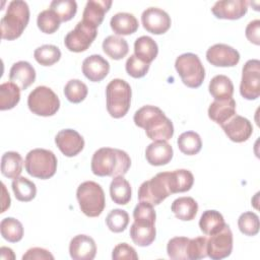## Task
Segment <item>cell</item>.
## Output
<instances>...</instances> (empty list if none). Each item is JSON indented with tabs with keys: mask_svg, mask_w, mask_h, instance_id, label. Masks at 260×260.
Masks as SVG:
<instances>
[{
	"mask_svg": "<svg viewBox=\"0 0 260 260\" xmlns=\"http://www.w3.org/2000/svg\"><path fill=\"white\" fill-rule=\"evenodd\" d=\"M136 126L143 128L147 137L153 141L170 140L174 135V125L165 113L154 106H143L133 117Z\"/></svg>",
	"mask_w": 260,
	"mask_h": 260,
	"instance_id": "cell-1",
	"label": "cell"
},
{
	"mask_svg": "<svg viewBox=\"0 0 260 260\" xmlns=\"http://www.w3.org/2000/svg\"><path fill=\"white\" fill-rule=\"evenodd\" d=\"M131 166L130 156L124 150L102 147L91 158V171L99 177L124 176Z\"/></svg>",
	"mask_w": 260,
	"mask_h": 260,
	"instance_id": "cell-2",
	"label": "cell"
},
{
	"mask_svg": "<svg viewBox=\"0 0 260 260\" xmlns=\"http://www.w3.org/2000/svg\"><path fill=\"white\" fill-rule=\"evenodd\" d=\"M29 20V8L25 1L13 0L8 4L5 15L1 18V37L12 41L21 36Z\"/></svg>",
	"mask_w": 260,
	"mask_h": 260,
	"instance_id": "cell-3",
	"label": "cell"
},
{
	"mask_svg": "<svg viewBox=\"0 0 260 260\" xmlns=\"http://www.w3.org/2000/svg\"><path fill=\"white\" fill-rule=\"evenodd\" d=\"M132 90L130 84L120 78H115L106 87L107 111L116 119L124 117L130 109Z\"/></svg>",
	"mask_w": 260,
	"mask_h": 260,
	"instance_id": "cell-4",
	"label": "cell"
},
{
	"mask_svg": "<svg viewBox=\"0 0 260 260\" xmlns=\"http://www.w3.org/2000/svg\"><path fill=\"white\" fill-rule=\"evenodd\" d=\"M76 197L81 211L88 217L101 215L106 206L104 190L100 184L93 181L81 183L77 188Z\"/></svg>",
	"mask_w": 260,
	"mask_h": 260,
	"instance_id": "cell-5",
	"label": "cell"
},
{
	"mask_svg": "<svg viewBox=\"0 0 260 260\" xmlns=\"http://www.w3.org/2000/svg\"><path fill=\"white\" fill-rule=\"evenodd\" d=\"M57 157L53 151L35 148L25 156V170L31 177L46 180L53 177L57 170Z\"/></svg>",
	"mask_w": 260,
	"mask_h": 260,
	"instance_id": "cell-6",
	"label": "cell"
},
{
	"mask_svg": "<svg viewBox=\"0 0 260 260\" xmlns=\"http://www.w3.org/2000/svg\"><path fill=\"white\" fill-rule=\"evenodd\" d=\"M175 68L183 83L191 88L199 87L205 78V69L199 57L193 53H185L177 57Z\"/></svg>",
	"mask_w": 260,
	"mask_h": 260,
	"instance_id": "cell-7",
	"label": "cell"
},
{
	"mask_svg": "<svg viewBox=\"0 0 260 260\" xmlns=\"http://www.w3.org/2000/svg\"><path fill=\"white\" fill-rule=\"evenodd\" d=\"M27 106L34 114L49 117L58 112L60 108V100L50 87L40 85L32 89L28 94Z\"/></svg>",
	"mask_w": 260,
	"mask_h": 260,
	"instance_id": "cell-8",
	"label": "cell"
},
{
	"mask_svg": "<svg viewBox=\"0 0 260 260\" xmlns=\"http://www.w3.org/2000/svg\"><path fill=\"white\" fill-rule=\"evenodd\" d=\"M171 194L167 172L158 173L151 179L144 181L138 189L139 202H146L151 205H158Z\"/></svg>",
	"mask_w": 260,
	"mask_h": 260,
	"instance_id": "cell-9",
	"label": "cell"
},
{
	"mask_svg": "<svg viewBox=\"0 0 260 260\" xmlns=\"http://www.w3.org/2000/svg\"><path fill=\"white\" fill-rule=\"evenodd\" d=\"M96 35L98 30L95 26L80 20L75 27L66 35L64 44L69 51L80 53L90 47Z\"/></svg>",
	"mask_w": 260,
	"mask_h": 260,
	"instance_id": "cell-10",
	"label": "cell"
},
{
	"mask_svg": "<svg viewBox=\"0 0 260 260\" xmlns=\"http://www.w3.org/2000/svg\"><path fill=\"white\" fill-rule=\"evenodd\" d=\"M240 93L246 100H256L260 94V61L248 60L242 70Z\"/></svg>",
	"mask_w": 260,
	"mask_h": 260,
	"instance_id": "cell-11",
	"label": "cell"
},
{
	"mask_svg": "<svg viewBox=\"0 0 260 260\" xmlns=\"http://www.w3.org/2000/svg\"><path fill=\"white\" fill-rule=\"evenodd\" d=\"M233 250V233L229 224L207 239V256L212 260H220L231 255Z\"/></svg>",
	"mask_w": 260,
	"mask_h": 260,
	"instance_id": "cell-12",
	"label": "cell"
},
{
	"mask_svg": "<svg viewBox=\"0 0 260 260\" xmlns=\"http://www.w3.org/2000/svg\"><path fill=\"white\" fill-rule=\"evenodd\" d=\"M143 27L153 35H162L171 27V17L162 9L157 7L146 8L141 15Z\"/></svg>",
	"mask_w": 260,
	"mask_h": 260,
	"instance_id": "cell-13",
	"label": "cell"
},
{
	"mask_svg": "<svg viewBox=\"0 0 260 260\" xmlns=\"http://www.w3.org/2000/svg\"><path fill=\"white\" fill-rule=\"evenodd\" d=\"M206 59L216 67H233L239 63L240 54L226 44H215L206 51Z\"/></svg>",
	"mask_w": 260,
	"mask_h": 260,
	"instance_id": "cell-14",
	"label": "cell"
},
{
	"mask_svg": "<svg viewBox=\"0 0 260 260\" xmlns=\"http://www.w3.org/2000/svg\"><path fill=\"white\" fill-rule=\"evenodd\" d=\"M155 219L148 217H134L130 228V237L134 244L140 247L149 246L155 239Z\"/></svg>",
	"mask_w": 260,
	"mask_h": 260,
	"instance_id": "cell-15",
	"label": "cell"
},
{
	"mask_svg": "<svg viewBox=\"0 0 260 260\" xmlns=\"http://www.w3.org/2000/svg\"><path fill=\"white\" fill-rule=\"evenodd\" d=\"M55 143L60 151L68 157L77 155L84 147L83 137L73 129L60 130L55 137Z\"/></svg>",
	"mask_w": 260,
	"mask_h": 260,
	"instance_id": "cell-16",
	"label": "cell"
},
{
	"mask_svg": "<svg viewBox=\"0 0 260 260\" xmlns=\"http://www.w3.org/2000/svg\"><path fill=\"white\" fill-rule=\"evenodd\" d=\"M225 135L234 142H244L250 138L253 133L251 122L240 115L233 116L228 122L221 125Z\"/></svg>",
	"mask_w": 260,
	"mask_h": 260,
	"instance_id": "cell-17",
	"label": "cell"
},
{
	"mask_svg": "<svg viewBox=\"0 0 260 260\" xmlns=\"http://www.w3.org/2000/svg\"><path fill=\"white\" fill-rule=\"evenodd\" d=\"M212 13L219 19H239L248 11V2L245 0L217 1L211 8Z\"/></svg>",
	"mask_w": 260,
	"mask_h": 260,
	"instance_id": "cell-18",
	"label": "cell"
},
{
	"mask_svg": "<svg viewBox=\"0 0 260 260\" xmlns=\"http://www.w3.org/2000/svg\"><path fill=\"white\" fill-rule=\"evenodd\" d=\"M69 254L74 260H92L96 254L94 240L86 235H77L70 241Z\"/></svg>",
	"mask_w": 260,
	"mask_h": 260,
	"instance_id": "cell-19",
	"label": "cell"
},
{
	"mask_svg": "<svg viewBox=\"0 0 260 260\" xmlns=\"http://www.w3.org/2000/svg\"><path fill=\"white\" fill-rule=\"evenodd\" d=\"M109 71L110 64L101 55H90L82 62V73L90 81H102L108 75Z\"/></svg>",
	"mask_w": 260,
	"mask_h": 260,
	"instance_id": "cell-20",
	"label": "cell"
},
{
	"mask_svg": "<svg viewBox=\"0 0 260 260\" xmlns=\"http://www.w3.org/2000/svg\"><path fill=\"white\" fill-rule=\"evenodd\" d=\"M9 79L15 83L20 90L26 89L36 80V70L32 65L26 61L14 63L9 71Z\"/></svg>",
	"mask_w": 260,
	"mask_h": 260,
	"instance_id": "cell-21",
	"label": "cell"
},
{
	"mask_svg": "<svg viewBox=\"0 0 260 260\" xmlns=\"http://www.w3.org/2000/svg\"><path fill=\"white\" fill-rule=\"evenodd\" d=\"M173 147L165 140H156L148 144L145 150V157L151 166H164L173 158Z\"/></svg>",
	"mask_w": 260,
	"mask_h": 260,
	"instance_id": "cell-22",
	"label": "cell"
},
{
	"mask_svg": "<svg viewBox=\"0 0 260 260\" xmlns=\"http://www.w3.org/2000/svg\"><path fill=\"white\" fill-rule=\"evenodd\" d=\"M236 115V101L233 98L214 100L208 108V117L220 126Z\"/></svg>",
	"mask_w": 260,
	"mask_h": 260,
	"instance_id": "cell-23",
	"label": "cell"
},
{
	"mask_svg": "<svg viewBox=\"0 0 260 260\" xmlns=\"http://www.w3.org/2000/svg\"><path fill=\"white\" fill-rule=\"evenodd\" d=\"M112 5L111 0H89L86 2L82 20L98 27L104 20L106 12L109 11Z\"/></svg>",
	"mask_w": 260,
	"mask_h": 260,
	"instance_id": "cell-24",
	"label": "cell"
},
{
	"mask_svg": "<svg viewBox=\"0 0 260 260\" xmlns=\"http://www.w3.org/2000/svg\"><path fill=\"white\" fill-rule=\"evenodd\" d=\"M168 183L172 194L189 191L194 183L193 174L185 169L167 172Z\"/></svg>",
	"mask_w": 260,
	"mask_h": 260,
	"instance_id": "cell-25",
	"label": "cell"
},
{
	"mask_svg": "<svg viewBox=\"0 0 260 260\" xmlns=\"http://www.w3.org/2000/svg\"><path fill=\"white\" fill-rule=\"evenodd\" d=\"M110 25L116 35L128 36L138 29V20L132 13L119 12L112 16Z\"/></svg>",
	"mask_w": 260,
	"mask_h": 260,
	"instance_id": "cell-26",
	"label": "cell"
},
{
	"mask_svg": "<svg viewBox=\"0 0 260 260\" xmlns=\"http://www.w3.org/2000/svg\"><path fill=\"white\" fill-rule=\"evenodd\" d=\"M158 47L155 41L148 36H141L134 43V55L141 61L150 64L157 56Z\"/></svg>",
	"mask_w": 260,
	"mask_h": 260,
	"instance_id": "cell-27",
	"label": "cell"
},
{
	"mask_svg": "<svg viewBox=\"0 0 260 260\" xmlns=\"http://www.w3.org/2000/svg\"><path fill=\"white\" fill-rule=\"evenodd\" d=\"M171 209L177 218L188 221L195 218L198 211V204L192 197H179L171 205Z\"/></svg>",
	"mask_w": 260,
	"mask_h": 260,
	"instance_id": "cell-28",
	"label": "cell"
},
{
	"mask_svg": "<svg viewBox=\"0 0 260 260\" xmlns=\"http://www.w3.org/2000/svg\"><path fill=\"white\" fill-rule=\"evenodd\" d=\"M22 157L16 151H7L1 157V173L8 179L19 177L22 172Z\"/></svg>",
	"mask_w": 260,
	"mask_h": 260,
	"instance_id": "cell-29",
	"label": "cell"
},
{
	"mask_svg": "<svg viewBox=\"0 0 260 260\" xmlns=\"http://www.w3.org/2000/svg\"><path fill=\"white\" fill-rule=\"evenodd\" d=\"M131 186L123 177H114L110 185V195L112 200L120 205H126L131 199Z\"/></svg>",
	"mask_w": 260,
	"mask_h": 260,
	"instance_id": "cell-30",
	"label": "cell"
},
{
	"mask_svg": "<svg viewBox=\"0 0 260 260\" xmlns=\"http://www.w3.org/2000/svg\"><path fill=\"white\" fill-rule=\"evenodd\" d=\"M224 224L223 216L217 210H205L199 219V228L206 236L219 232Z\"/></svg>",
	"mask_w": 260,
	"mask_h": 260,
	"instance_id": "cell-31",
	"label": "cell"
},
{
	"mask_svg": "<svg viewBox=\"0 0 260 260\" xmlns=\"http://www.w3.org/2000/svg\"><path fill=\"white\" fill-rule=\"evenodd\" d=\"M208 89L214 100H225L233 98L234 84L228 76L219 74L210 80Z\"/></svg>",
	"mask_w": 260,
	"mask_h": 260,
	"instance_id": "cell-32",
	"label": "cell"
},
{
	"mask_svg": "<svg viewBox=\"0 0 260 260\" xmlns=\"http://www.w3.org/2000/svg\"><path fill=\"white\" fill-rule=\"evenodd\" d=\"M104 52L114 60L123 59L129 51L128 43L125 39L118 36H109L103 42Z\"/></svg>",
	"mask_w": 260,
	"mask_h": 260,
	"instance_id": "cell-33",
	"label": "cell"
},
{
	"mask_svg": "<svg viewBox=\"0 0 260 260\" xmlns=\"http://www.w3.org/2000/svg\"><path fill=\"white\" fill-rule=\"evenodd\" d=\"M20 100V88L13 82L8 81L0 85V110L13 109Z\"/></svg>",
	"mask_w": 260,
	"mask_h": 260,
	"instance_id": "cell-34",
	"label": "cell"
},
{
	"mask_svg": "<svg viewBox=\"0 0 260 260\" xmlns=\"http://www.w3.org/2000/svg\"><path fill=\"white\" fill-rule=\"evenodd\" d=\"M15 198L22 202H28L36 197L37 187L34 182L25 177H17L13 179L11 184Z\"/></svg>",
	"mask_w": 260,
	"mask_h": 260,
	"instance_id": "cell-35",
	"label": "cell"
},
{
	"mask_svg": "<svg viewBox=\"0 0 260 260\" xmlns=\"http://www.w3.org/2000/svg\"><path fill=\"white\" fill-rule=\"evenodd\" d=\"M1 236L10 243L19 242L23 237L22 223L14 217H5L0 222Z\"/></svg>",
	"mask_w": 260,
	"mask_h": 260,
	"instance_id": "cell-36",
	"label": "cell"
},
{
	"mask_svg": "<svg viewBox=\"0 0 260 260\" xmlns=\"http://www.w3.org/2000/svg\"><path fill=\"white\" fill-rule=\"evenodd\" d=\"M178 147L184 154H197L202 147V141L198 133L194 131H186L178 137Z\"/></svg>",
	"mask_w": 260,
	"mask_h": 260,
	"instance_id": "cell-37",
	"label": "cell"
},
{
	"mask_svg": "<svg viewBox=\"0 0 260 260\" xmlns=\"http://www.w3.org/2000/svg\"><path fill=\"white\" fill-rule=\"evenodd\" d=\"M34 57L39 64L51 66L60 60L61 51L54 45H43L35 50Z\"/></svg>",
	"mask_w": 260,
	"mask_h": 260,
	"instance_id": "cell-38",
	"label": "cell"
},
{
	"mask_svg": "<svg viewBox=\"0 0 260 260\" xmlns=\"http://www.w3.org/2000/svg\"><path fill=\"white\" fill-rule=\"evenodd\" d=\"M190 239L187 237H175L168 242L167 252L173 260H188V244Z\"/></svg>",
	"mask_w": 260,
	"mask_h": 260,
	"instance_id": "cell-39",
	"label": "cell"
},
{
	"mask_svg": "<svg viewBox=\"0 0 260 260\" xmlns=\"http://www.w3.org/2000/svg\"><path fill=\"white\" fill-rule=\"evenodd\" d=\"M88 92V88L84 82L79 79H71L64 86V94L66 99L73 104L82 102Z\"/></svg>",
	"mask_w": 260,
	"mask_h": 260,
	"instance_id": "cell-40",
	"label": "cell"
},
{
	"mask_svg": "<svg viewBox=\"0 0 260 260\" xmlns=\"http://www.w3.org/2000/svg\"><path fill=\"white\" fill-rule=\"evenodd\" d=\"M49 9L54 11L61 21H68L76 14L77 3L74 0H54Z\"/></svg>",
	"mask_w": 260,
	"mask_h": 260,
	"instance_id": "cell-41",
	"label": "cell"
},
{
	"mask_svg": "<svg viewBox=\"0 0 260 260\" xmlns=\"http://www.w3.org/2000/svg\"><path fill=\"white\" fill-rule=\"evenodd\" d=\"M61 20L58 15L51 9L43 10L39 13L37 18L38 27L45 34H53L60 26Z\"/></svg>",
	"mask_w": 260,
	"mask_h": 260,
	"instance_id": "cell-42",
	"label": "cell"
},
{
	"mask_svg": "<svg viewBox=\"0 0 260 260\" xmlns=\"http://www.w3.org/2000/svg\"><path fill=\"white\" fill-rule=\"evenodd\" d=\"M106 223L110 231L121 233L125 231L129 223V214L123 209H113L106 217Z\"/></svg>",
	"mask_w": 260,
	"mask_h": 260,
	"instance_id": "cell-43",
	"label": "cell"
},
{
	"mask_svg": "<svg viewBox=\"0 0 260 260\" xmlns=\"http://www.w3.org/2000/svg\"><path fill=\"white\" fill-rule=\"evenodd\" d=\"M238 226L242 234L246 236H256L259 232V217L255 212L246 211L238 219Z\"/></svg>",
	"mask_w": 260,
	"mask_h": 260,
	"instance_id": "cell-44",
	"label": "cell"
},
{
	"mask_svg": "<svg viewBox=\"0 0 260 260\" xmlns=\"http://www.w3.org/2000/svg\"><path fill=\"white\" fill-rule=\"evenodd\" d=\"M207 256V238L190 239L188 244V260H198Z\"/></svg>",
	"mask_w": 260,
	"mask_h": 260,
	"instance_id": "cell-45",
	"label": "cell"
},
{
	"mask_svg": "<svg viewBox=\"0 0 260 260\" xmlns=\"http://www.w3.org/2000/svg\"><path fill=\"white\" fill-rule=\"evenodd\" d=\"M127 73L134 78H141L146 75L149 70V64L138 59L134 54L131 55L125 64Z\"/></svg>",
	"mask_w": 260,
	"mask_h": 260,
	"instance_id": "cell-46",
	"label": "cell"
},
{
	"mask_svg": "<svg viewBox=\"0 0 260 260\" xmlns=\"http://www.w3.org/2000/svg\"><path fill=\"white\" fill-rule=\"evenodd\" d=\"M112 258L114 260H137L138 255L133 247H131L127 243H120L113 249Z\"/></svg>",
	"mask_w": 260,
	"mask_h": 260,
	"instance_id": "cell-47",
	"label": "cell"
},
{
	"mask_svg": "<svg viewBox=\"0 0 260 260\" xmlns=\"http://www.w3.org/2000/svg\"><path fill=\"white\" fill-rule=\"evenodd\" d=\"M53 260L54 256L46 249L35 247L28 249L22 256V260Z\"/></svg>",
	"mask_w": 260,
	"mask_h": 260,
	"instance_id": "cell-48",
	"label": "cell"
},
{
	"mask_svg": "<svg viewBox=\"0 0 260 260\" xmlns=\"http://www.w3.org/2000/svg\"><path fill=\"white\" fill-rule=\"evenodd\" d=\"M260 20L259 19H255L252 20L248 23L245 34H246V38L253 44L255 45H259L260 44Z\"/></svg>",
	"mask_w": 260,
	"mask_h": 260,
	"instance_id": "cell-49",
	"label": "cell"
},
{
	"mask_svg": "<svg viewBox=\"0 0 260 260\" xmlns=\"http://www.w3.org/2000/svg\"><path fill=\"white\" fill-rule=\"evenodd\" d=\"M2 191H3V197H2V211L1 212H4L7 208H9L10 206V196H9V193L6 192V188H5V185L2 183Z\"/></svg>",
	"mask_w": 260,
	"mask_h": 260,
	"instance_id": "cell-50",
	"label": "cell"
},
{
	"mask_svg": "<svg viewBox=\"0 0 260 260\" xmlns=\"http://www.w3.org/2000/svg\"><path fill=\"white\" fill-rule=\"evenodd\" d=\"M0 254H1V259L3 260H9V259H12L14 260L15 259V255L13 253V251L10 249V248H7V247H1L0 249Z\"/></svg>",
	"mask_w": 260,
	"mask_h": 260,
	"instance_id": "cell-51",
	"label": "cell"
}]
</instances>
